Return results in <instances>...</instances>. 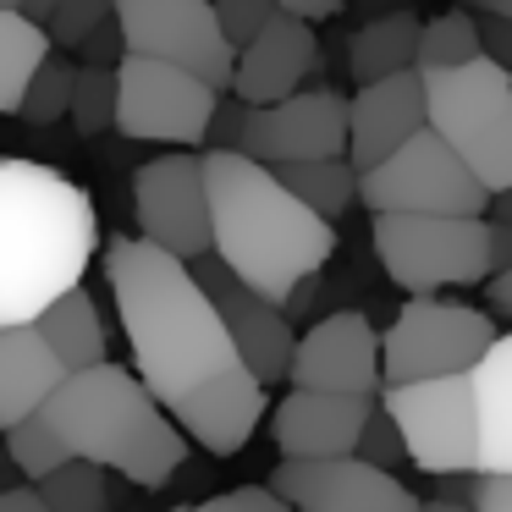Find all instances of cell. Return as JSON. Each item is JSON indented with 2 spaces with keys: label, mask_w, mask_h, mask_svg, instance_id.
<instances>
[{
  "label": "cell",
  "mask_w": 512,
  "mask_h": 512,
  "mask_svg": "<svg viewBox=\"0 0 512 512\" xmlns=\"http://www.w3.org/2000/svg\"><path fill=\"white\" fill-rule=\"evenodd\" d=\"M375 254L402 292L479 287L490 276V221L452 210H375Z\"/></svg>",
  "instance_id": "8992f818"
},
{
  "label": "cell",
  "mask_w": 512,
  "mask_h": 512,
  "mask_svg": "<svg viewBox=\"0 0 512 512\" xmlns=\"http://www.w3.org/2000/svg\"><path fill=\"white\" fill-rule=\"evenodd\" d=\"M215 105L221 89L177 61L138 56V50H122L116 61V133L133 144H204Z\"/></svg>",
  "instance_id": "52a82bcc"
},
{
  "label": "cell",
  "mask_w": 512,
  "mask_h": 512,
  "mask_svg": "<svg viewBox=\"0 0 512 512\" xmlns=\"http://www.w3.org/2000/svg\"><path fill=\"white\" fill-rule=\"evenodd\" d=\"M270 485L298 512H419L424 501L397 479V468H380L358 452L336 457H281L270 468Z\"/></svg>",
  "instance_id": "7c38bea8"
},
{
  "label": "cell",
  "mask_w": 512,
  "mask_h": 512,
  "mask_svg": "<svg viewBox=\"0 0 512 512\" xmlns=\"http://www.w3.org/2000/svg\"><path fill=\"white\" fill-rule=\"evenodd\" d=\"M72 83H78V61H72V56H56V45H50V56L34 67V78H28L23 100H17V116H23L28 127L67 122Z\"/></svg>",
  "instance_id": "484cf974"
},
{
  "label": "cell",
  "mask_w": 512,
  "mask_h": 512,
  "mask_svg": "<svg viewBox=\"0 0 512 512\" xmlns=\"http://www.w3.org/2000/svg\"><path fill=\"white\" fill-rule=\"evenodd\" d=\"M468 12H490V17H512V0H468Z\"/></svg>",
  "instance_id": "f6af8a7d"
},
{
  "label": "cell",
  "mask_w": 512,
  "mask_h": 512,
  "mask_svg": "<svg viewBox=\"0 0 512 512\" xmlns=\"http://www.w3.org/2000/svg\"><path fill=\"white\" fill-rule=\"evenodd\" d=\"M116 17V0H56L45 12V34L56 50H78L94 28H105Z\"/></svg>",
  "instance_id": "4dcf8cb0"
},
{
  "label": "cell",
  "mask_w": 512,
  "mask_h": 512,
  "mask_svg": "<svg viewBox=\"0 0 512 512\" xmlns=\"http://www.w3.org/2000/svg\"><path fill=\"white\" fill-rule=\"evenodd\" d=\"M100 248L94 199L45 160L0 155V325L34 320Z\"/></svg>",
  "instance_id": "3957f363"
},
{
  "label": "cell",
  "mask_w": 512,
  "mask_h": 512,
  "mask_svg": "<svg viewBox=\"0 0 512 512\" xmlns=\"http://www.w3.org/2000/svg\"><path fill=\"white\" fill-rule=\"evenodd\" d=\"M39 490H45V507L50 512H100L105 507V468L89 463V457H67V463H56L45 479H34Z\"/></svg>",
  "instance_id": "f1b7e54d"
},
{
  "label": "cell",
  "mask_w": 512,
  "mask_h": 512,
  "mask_svg": "<svg viewBox=\"0 0 512 512\" xmlns=\"http://www.w3.org/2000/svg\"><path fill=\"white\" fill-rule=\"evenodd\" d=\"M17 6H23L28 17H39V23H45V12H50V6H56V0H17Z\"/></svg>",
  "instance_id": "bcb514c9"
},
{
  "label": "cell",
  "mask_w": 512,
  "mask_h": 512,
  "mask_svg": "<svg viewBox=\"0 0 512 512\" xmlns=\"http://www.w3.org/2000/svg\"><path fill=\"white\" fill-rule=\"evenodd\" d=\"M424 122L468 160L490 193L512 188V72L479 50L463 67L424 72Z\"/></svg>",
  "instance_id": "5b68a950"
},
{
  "label": "cell",
  "mask_w": 512,
  "mask_h": 512,
  "mask_svg": "<svg viewBox=\"0 0 512 512\" xmlns=\"http://www.w3.org/2000/svg\"><path fill=\"white\" fill-rule=\"evenodd\" d=\"M204 512H292V507H287V496H281L276 485H237V490L210 496Z\"/></svg>",
  "instance_id": "836d02e7"
},
{
  "label": "cell",
  "mask_w": 512,
  "mask_h": 512,
  "mask_svg": "<svg viewBox=\"0 0 512 512\" xmlns=\"http://www.w3.org/2000/svg\"><path fill=\"white\" fill-rule=\"evenodd\" d=\"M39 413L56 424L72 457H89L138 490H160L188 468L182 424L133 369L111 364V358L67 369L61 386L39 402Z\"/></svg>",
  "instance_id": "277c9868"
},
{
  "label": "cell",
  "mask_w": 512,
  "mask_h": 512,
  "mask_svg": "<svg viewBox=\"0 0 512 512\" xmlns=\"http://www.w3.org/2000/svg\"><path fill=\"white\" fill-rule=\"evenodd\" d=\"M474 474H479V468H474ZM474 474H435V501L474 507Z\"/></svg>",
  "instance_id": "ab89813d"
},
{
  "label": "cell",
  "mask_w": 512,
  "mask_h": 512,
  "mask_svg": "<svg viewBox=\"0 0 512 512\" xmlns=\"http://www.w3.org/2000/svg\"><path fill=\"white\" fill-rule=\"evenodd\" d=\"M413 56H419V17L413 12L369 17V23L353 34V45H347V67H353L358 83L413 67Z\"/></svg>",
  "instance_id": "cb8c5ba5"
},
{
  "label": "cell",
  "mask_w": 512,
  "mask_h": 512,
  "mask_svg": "<svg viewBox=\"0 0 512 512\" xmlns=\"http://www.w3.org/2000/svg\"><path fill=\"white\" fill-rule=\"evenodd\" d=\"M100 259L138 380L166 402L193 446L215 457L243 452L265 419V380L243 364L193 265L149 237H111Z\"/></svg>",
  "instance_id": "6da1fadb"
},
{
  "label": "cell",
  "mask_w": 512,
  "mask_h": 512,
  "mask_svg": "<svg viewBox=\"0 0 512 512\" xmlns=\"http://www.w3.org/2000/svg\"><path fill=\"white\" fill-rule=\"evenodd\" d=\"M353 452L369 457V463H380V468H402V463H408V441H402L397 419L380 408V397H375V408H369L364 430H358V446H353Z\"/></svg>",
  "instance_id": "1f68e13d"
},
{
  "label": "cell",
  "mask_w": 512,
  "mask_h": 512,
  "mask_svg": "<svg viewBox=\"0 0 512 512\" xmlns=\"http://www.w3.org/2000/svg\"><path fill=\"white\" fill-rule=\"evenodd\" d=\"M479 56V12H441L430 23H419V56L413 67H463Z\"/></svg>",
  "instance_id": "4316f807"
},
{
  "label": "cell",
  "mask_w": 512,
  "mask_h": 512,
  "mask_svg": "<svg viewBox=\"0 0 512 512\" xmlns=\"http://www.w3.org/2000/svg\"><path fill=\"white\" fill-rule=\"evenodd\" d=\"M34 325L45 331V342L56 347V358L67 369H83V364H100L105 358V320L94 309V292H83V281H72L67 292L45 303L34 314Z\"/></svg>",
  "instance_id": "7402d4cb"
},
{
  "label": "cell",
  "mask_w": 512,
  "mask_h": 512,
  "mask_svg": "<svg viewBox=\"0 0 512 512\" xmlns=\"http://www.w3.org/2000/svg\"><path fill=\"white\" fill-rule=\"evenodd\" d=\"M67 122H72V133H78V138L116 133V67L83 61V67H78V83H72Z\"/></svg>",
  "instance_id": "83f0119b"
},
{
  "label": "cell",
  "mask_w": 512,
  "mask_h": 512,
  "mask_svg": "<svg viewBox=\"0 0 512 512\" xmlns=\"http://www.w3.org/2000/svg\"><path fill=\"white\" fill-rule=\"evenodd\" d=\"M485 210H490V221H507V226H512V188H496Z\"/></svg>",
  "instance_id": "ee69618b"
},
{
  "label": "cell",
  "mask_w": 512,
  "mask_h": 512,
  "mask_svg": "<svg viewBox=\"0 0 512 512\" xmlns=\"http://www.w3.org/2000/svg\"><path fill=\"white\" fill-rule=\"evenodd\" d=\"M380 408L397 419L408 441V463L419 474H474L479 468V413H474V380L457 375H424V380H386Z\"/></svg>",
  "instance_id": "ba28073f"
},
{
  "label": "cell",
  "mask_w": 512,
  "mask_h": 512,
  "mask_svg": "<svg viewBox=\"0 0 512 512\" xmlns=\"http://www.w3.org/2000/svg\"><path fill=\"white\" fill-rule=\"evenodd\" d=\"M61 375H67V364L34 320L0 325V430L39 413V402L61 386Z\"/></svg>",
  "instance_id": "ffe728a7"
},
{
  "label": "cell",
  "mask_w": 512,
  "mask_h": 512,
  "mask_svg": "<svg viewBox=\"0 0 512 512\" xmlns=\"http://www.w3.org/2000/svg\"><path fill=\"white\" fill-rule=\"evenodd\" d=\"M276 6L292 17H309V23H325V17L342 12V0H276Z\"/></svg>",
  "instance_id": "b9f144b4"
},
{
  "label": "cell",
  "mask_w": 512,
  "mask_h": 512,
  "mask_svg": "<svg viewBox=\"0 0 512 512\" xmlns=\"http://www.w3.org/2000/svg\"><path fill=\"white\" fill-rule=\"evenodd\" d=\"M276 177L298 193L325 221H342L358 204V166L347 155H309V160H276Z\"/></svg>",
  "instance_id": "603a6c76"
},
{
  "label": "cell",
  "mask_w": 512,
  "mask_h": 512,
  "mask_svg": "<svg viewBox=\"0 0 512 512\" xmlns=\"http://www.w3.org/2000/svg\"><path fill=\"white\" fill-rule=\"evenodd\" d=\"M0 512H50V507H45V490L34 479H23V485H0Z\"/></svg>",
  "instance_id": "f35d334b"
},
{
  "label": "cell",
  "mask_w": 512,
  "mask_h": 512,
  "mask_svg": "<svg viewBox=\"0 0 512 512\" xmlns=\"http://www.w3.org/2000/svg\"><path fill=\"white\" fill-rule=\"evenodd\" d=\"M419 127H424V72L419 67L358 83V94L347 100V160L358 171L375 166L380 155H391Z\"/></svg>",
  "instance_id": "d6986e66"
},
{
  "label": "cell",
  "mask_w": 512,
  "mask_h": 512,
  "mask_svg": "<svg viewBox=\"0 0 512 512\" xmlns=\"http://www.w3.org/2000/svg\"><path fill=\"white\" fill-rule=\"evenodd\" d=\"M138 237L171 248L177 259H199L210 248V193H204V155H160L133 171Z\"/></svg>",
  "instance_id": "4fadbf2b"
},
{
  "label": "cell",
  "mask_w": 512,
  "mask_h": 512,
  "mask_svg": "<svg viewBox=\"0 0 512 512\" xmlns=\"http://www.w3.org/2000/svg\"><path fill=\"white\" fill-rule=\"evenodd\" d=\"M496 342V320L468 303H441L430 292H413L397 309L391 331L380 336V375L386 380H424L474 369L479 353Z\"/></svg>",
  "instance_id": "30bf717a"
},
{
  "label": "cell",
  "mask_w": 512,
  "mask_h": 512,
  "mask_svg": "<svg viewBox=\"0 0 512 512\" xmlns=\"http://www.w3.org/2000/svg\"><path fill=\"white\" fill-rule=\"evenodd\" d=\"M122 45L138 56H160L177 67L210 78L221 94H232V39L221 34L215 0H116Z\"/></svg>",
  "instance_id": "8fae6325"
},
{
  "label": "cell",
  "mask_w": 512,
  "mask_h": 512,
  "mask_svg": "<svg viewBox=\"0 0 512 512\" xmlns=\"http://www.w3.org/2000/svg\"><path fill=\"white\" fill-rule=\"evenodd\" d=\"M512 265V226L507 221H490V270Z\"/></svg>",
  "instance_id": "7bdbcfd3"
},
{
  "label": "cell",
  "mask_w": 512,
  "mask_h": 512,
  "mask_svg": "<svg viewBox=\"0 0 512 512\" xmlns=\"http://www.w3.org/2000/svg\"><path fill=\"white\" fill-rule=\"evenodd\" d=\"M320 72V39H314L309 17H292L276 12L232 61V94L243 105H270V100H287L292 89L314 83Z\"/></svg>",
  "instance_id": "e0dca14e"
},
{
  "label": "cell",
  "mask_w": 512,
  "mask_h": 512,
  "mask_svg": "<svg viewBox=\"0 0 512 512\" xmlns=\"http://www.w3.org/2000/svg\"><path fill=\"white\" fill-rule=\"evenodd\" d=\"M375 397L364 391H320V386H292L270 413V435H276L281 457H336L353 452L358 430H364Z\"/></svg>",
  "instance_id": "ac0fdd59"
},
{
  "label": "cell",
  "mask_w": 512,
  "mask_h": 512,
  "mask_svg": "<svg viewBox=\"0 0 512 512\" xmlns=\"http://www.w3.org/2000/svg\"><path fill=\"white\" fill-rule=\"evenodd\" d=\"M358 204L375 210H452V215H485L490 188L468 171V160L435 133L430 122L413 138H402L391 155L358 171Z\"/></svg>",
  "instance_id": "9c48e42d"
},
{
  "label": "cell",
  "mask_w": 512,
  "mask_h": 512,
  "mask_svg": "<svg viewBox=\"0 0 512 512\" xmlns=\"http://www.w3.org/2000/svg\"><path fill=\"white\" fill-rule=\"evenodd\" d=\"M188 265H193V276H199V287L215 298V309H221V320H226V331H232L243 364L254 369L265 386H270V380H287L292 347H298L292 314L281 309V303H270L265 292L248 287V281L237 276L215 248H204L199 259H188Z\"/></svg>",
  "instance_id": "5bb4252c"
},
{
  "label": "cell",
  "mask_w": 512,
  "mask_h": 512,
  "mask_svg": "<svg viewBox=\"0 0 512 512\" xmlns=\"http://www.w3.org/2000/svg\"><path fill=\"white\" fill-rule=\"evenodd\" d=\"M50 56V34L39 17H28L23 6H6L0 0V116H17L34 67Z\"/></svg>",
  "instance_id": "d4e9b609"
},
{
  "label": "cell",
  "mask_w": 512,
  "mask_h": 512,
  "mask_svg": "<svg viewBox=\"0 0 512 512\" xmlns=\"http://www.w3.org/2000/svg\"><path fill=\"white\" fill-rule=\"evenodd\" d=\"M210 248L270 303L287 309L303 276H320L336 254V221L298 199L276 166L243 149H204Z\"/></svg>",
  "instance_id": "7a4b0ae2"
},
{
  "label": "cell",
  "mask_w": 512,
  "mask_h": 512,
  "mask_svg": "<svg viewBox=\"0 0 512 512\" xmlns=\"http://www.w3.org/2000/svg\"><path fill=\"white\" fill-rule=\"evenodd\" d=\"M122 28H116V17H111V23H105V28H94V34L89 39H83V45H78V56L83 61H100V67H116V61H122Z\"/></svg>",
  "instance_id": "74e56055"
},
{
  "label": "cell",
  "mask_w": 512,
  "mask_h": 512,
  "mask_svg": "<svg viewBox=\"0 0 512 512\" xmlns=\"http://www.w3.org/2000/svg\"><path fill=\"white\" fill-rule=\"evenodd\" d=\"M237 149L265 166L276 160H309V155H347V100L331 89H292L287 100L248 105Z\"/></svg>",
  "instance_id": "9a60e30c"
},
{
  "label": "cell",
  "mask_w": 512,
  "mask_h": 512,
  "mask_svg": "<svg viewBox=\"0 0 512 512\" xmlns=\"http://www.w3.org/2000/svg\"><path fill=\"white\" fill-rule=\"evenodd\" d=\"M6 452H12V468L23 479H45L56 463H67V441L56 435V424L45 419V413H28V419H17V424H6Z\"/></svg>",
  "instance_id": "f546056e"
},
{
  "label": "cell",
  "mask_w": 512,
  "mask_h": 512,
  "mask_svg": "<svg viewBox=\"0 0 512 512\" xmlns=\"http://www.w3.org/2000/svg\"><path fill=\"white\" fill-rule=\"evenodd\" d=\"M243 111H248V105L237 100V94L215 105V116H210V138H204V144H210V149H237V133H243Z\"/></svg>",
  "instance_id": "d590c367"
},
{
  "label": "cell",
  "mask_w": 512,
  "mask_h": 512,
  "mask_svg": "<svg viewBox=\"0 0 512 512\" xmlns=\"http://www.w3.org/2000/svg\"><path fill=\"white\" fill-rule=\"evenodd\" d=\"M292 386H320V391H364L380 397L386 375H380V336L369 325V314L358 309H336L325 320H314L298 336L287 364Z\"/></svg>",
  "instance_id": "2e32d148"
},
{
  "label": "cell",
  "mask_w": 512,
  "mask_h": 512,
  "mask_svg": "<svg viewBox=\"0 0 512 512\" xmlns=\"http://www.w3.org/2000/svg\"><path fill=\"white\" fill-rule=\"evenodd\" d=\"M276 12V0H215V17H221V34L232 39V50H243Z\"/></svg>",
  "instance_id": "d6a6232c"
},
{
  "label": "cell",
  "mask_w": 512,
  "mask_h": 512,
  "mask_svg": "<svg viewBox=\"0 0 512 512\" xmlns=\"http://www.w3.org/2000/svg\"><path fill=\"white\" fill-rule=\"evenodd\" d=\"M479 50H485L490 61H501V67L512 72V17H490V12H479Z\"/></svg>",
  "instance_id": "8d00e7d4"
},
{
  "label": "cell",
  "mask_w": 512,
  "mask_h": 512,
  "mask_svg": "<svg viewBox=\"0 0 512 512\" xmlns=\"http://www.w3.org/2000/svg\"><path fill=\"white\" fill-rule=\"evenodd\" d=\"M474 507L479 512H512V468H479L474 474Z\"/></svg>",
  "instance_id": "e575fe53"
},
{
  "label": "cell",
  "mask_w": 512,
  "mask_h": 512,
  "mask_svg": "<svg viewBox=\"0 0 512 512\" xmlns=\"http://www.w3.org/2000/svg\"><path fill=\"white\" fill-rule=\"evenodd\" d=\"M485 298H490V309H496V314H507V320H512V265H501V270H490V276H485Z\"/></svg>",
  "instance_id": "60d3db41"
},
{
  "label": "cell",
  "mask_w": 512,
  "mask_h": 512,
  "mask_svg": "<svg viewBox=\"0 0 512 512\" xmlns=\"http://www.w3.org/2000/svg\"><path fill=\"white\" fill-rule=\"evenodd\" d=\"M468 380L479 413V468H512V331H496Z\"/></svg>",
  "instance_id": "44dd1931"
},
{
  "label": "cell",
  "mask_w": 512,
  "mask_h": 512,
  "mask_svg": "<svg viewBox=\"0 0 512 512\" xmlns=\"http://www.w3.org/2000/svg\"><path fill=\"white\" fill-rule=\"evenodd\" d=\"M6 6H17V0H6Z\"/></svg>",
  "instance_id": "7dc6e473"
}]
</instances>
